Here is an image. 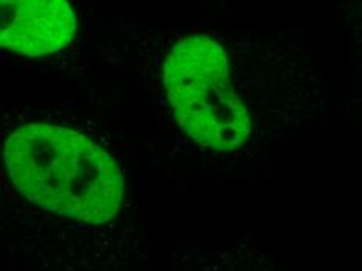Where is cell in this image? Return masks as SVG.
Returning a JSON list of instances; mask_svg holds the SVG:
<instances>
[{
    "mask_svg": "<svg viewBox=\"0 0 362 271\" xmlns=\"http://www.w3.org/2000/svg\"><path fill=\"white\" fill-rule=\"evenodd\" d=\"M77 35L67 0H0V41L22 56L57 54Z\"/></svg>",
    "mask_w": 362,
    "mask_h": 271,
    "instance_id": "3",
    "label": "cell"
},
{
    "mask_svg": "<svg viewBox=\"0 0 362 271\" xmlns=\"http://www.w3.org/2000/svg\"><path fill=\"white\" fill-rule=\"evenodd\" d=\"M161 85L177 122L199 145L231 153L250 139V111L233 80L228 52L214 36H178L161 63Z\"/></svg>",
    "mask_w": 362,
    "mask_h": 271,
    "instance_id": "2",
    "label": "cell"
},
{
    "mask_svg": "<svg viewBox=\"0 0 362 271\" xmlns=\"http://www.w3.org/2000/svg\"><path fill=\"white\" fill-rule=\"evenodd\" d=\"M16 189L33 205L89 224L107 223L124 200L112 157L85 136L47 124L21 125L4 140Z\"/></svg>",
    "mask_w": 362,
    "mask_h": 271,
    "instance_id": "1",
    "label": "cell"
}]
</instances>
